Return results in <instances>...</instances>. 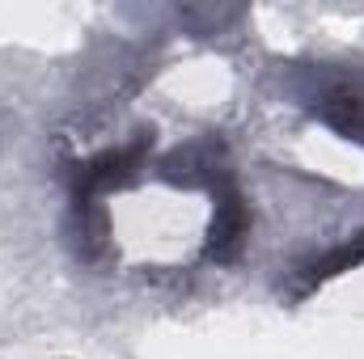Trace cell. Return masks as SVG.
Returning <instances> with one entry per match:
<instances>
[{"mask_svg": "<svg viewBox=\"0 0 364 359\" xmlns=\"http://www.w3.org/2000/svg\"><path fill=\"white\" fill-rule=\"evenodd\" d=\"M309 110L318 123L339 131L343 140L364 148V68H326L314 72Z\"/></svg>", "mask_w": 364, "mask_h": 359, "instance_id": "6da1fadb", "label": "cell"}]
</instances>
